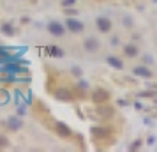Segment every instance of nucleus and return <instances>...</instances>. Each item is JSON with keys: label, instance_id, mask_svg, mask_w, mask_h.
Returning <instances> with one entry per match:
<instances>
[{"label": "nucleus", "instance_id": "obj_1", "mask_svg": "<svg viewBox=\"0 0 157 152\" xmlns=\"http://www.w3.org/2000/svg\"><path fill=\"white\" fill-rule=\"evenodd\" d=\"M92 101H94V104H104V103L109 101V94L104 88H97V90H94V94H92Z\"/></svg>", "mask_w": 157, "mask_h": 152}, {"label": "nucleus", "instance_id": "obj_2", "mask_svg": "<svg viewBox=\"0 0 157 152\" xmlns=\"http://www.w3.org/2000/svg\"><path fill=\"white\" fill-rule=\"evenodd\" d=\"M65 25H67V29L71 30L72 34H81L83 29H85V25L81 21H78V20H74V18H69V20L65 21Z\"/></svg>", "mask_w": 157, "mask_h": 152}, {"label": "nucleus", "instance_id": "obj_3", "mask_svg": "<svg viewBox=\"0 0 157 152\" xmlns=\"http://www.w3.org/2000/svg\"><path fill=\"white\" fill-rule=\"evenodd\" d=\"M95 106H97V110H95L97 117H101V119H111L113 117V110L106 106V103L104 104H95Z\"/></svg>", "mask_w": 157, "mask_h": 152}, {"label": "nucleus", "instance_id": "obj_4", "mask_svg": "<svg viewBox=\"0 0 157 152\" xmlns=\"http://www.w3.org/2000/svg\"><path fill=\"white\" fill-rule=\"evenodd\" d=\"M55 97L60 101H72V92L69 88H57L55 90Z\"/></svg>", "mask_w": 157, "mask_h": 152}, {"label": "nucleus", "instance_id": "obj_5", "mask_svg": "<svg viewBox=\"0 0 157 152\" xmlns=\"http://www.w3.org/2000/svg\"><path fill=\"white\" fill-rule=\"evenodd\" d=\"M48 30H50L51 36H57V37L64 36V27H62L58 21H51L50 25H48Z\"/></svg>", "mask_w": 157, "mask_h": 152}, {"label": "nucleus", "instance_id": "obj_6", "mask_svg": "<svg viewBox=\"0 0 157 152\" xmlns=\"http://www.w3.org/2000/svg\"><path fill=\"white\" fill-rule=\"evenodd\" d=\"M55 129H57L58 133V136H62V138H69L72 134V131L65 126L64 122H57V126H55Z\"/></svg>", "mask_w": 157, "mask_h": 152}, {"label": "nucleus", "instance_id": "obj_7", "mask_svg": "<svg viewBox=\"0 0 157 152\" xmlns=\"http://www.w3.org/2000/svg\"><path fill=\"white\" fill-rule=\"evenodd\" d=\"M97 29L101 32H109L111 30V21L108 18H97Z\"/></svg>", "mask_w": 157, "mask_h": 152}, {"label": "nucleus", "instance_id": "obj_8", "mask_svg": "<svg viewBox=\"0 0 157 152\" xmlns=\"http://www.w3.org/2000/svg\"><path fill=\"white\" fill-rule=\"evenodd\" d=\"M99 48V41L97 39H94V37H88L85 41V50L86 51H95Z\"/></svg>", "mask_w": 157, "mask_h": 152}, {"label": "nucleus", "instance_id": "obj_9", "mask_svg": "<svg viewBox=\"0 0 157 152\" xmlns=\"http://www.w3.org/2000/svg\"><path fill=\"white\" fill-rule=\"evenodd\" d=\"M21 119H18V117H11L7 120V127L9 129H20L21 127Z\"/></svg>", "mask_w": 157, "mask_h": 152}, {"label": "nucleus", "instance_id": "obj_10", "mask_svg": "<svg viewBox=\"0 0 157 152\" xmlns=\"http://www.w3.org/2000/svg\"><path fill=\"white\" fill-rule=\"evenodd\" d=\"M92 133L95 138H106L108 134H109V129H106V127H92Z\"/></svg>", "mask_w": 157, "mask_h": 152}, {"label": "nucleus", "instance_id": "obj_11", "mask_svg": "<svg viewBox=\"0 0 157 152\" xmlns=\"http://www.w3.org/2000/svg\"><path fill=\"white\" fill-rule=\"evenodd\" d=\"M134 74L141 76V78H152V71H150V69H147V67H136Z\"/></svg>", "mask_w": 157, "mask_h": 152}, {"label": "nucleus", "instance_id": "obj_12", "mask_svg": "<svg viewBox=\"0 0 157 152\" xmlns=\"http://www.w3.org/2000/svg\"><path fill=\"white\" fill-rule=\"evenodd\" d=\"M124 53H125L127 57H136V55H138V48H136L134 44H129V46L124 48Z\"/></svg>", "mask_w": 157, "mask_h": 152}, {"label": "nucleus", "instance_id": "obj_13", "mask_svg": "<svg viewBox=\"0 0 157 152\" xmlns=\"http://www.w3.org/2000/svg\"><path fill=\"white\" fill-rule=\"evenodd\" d=\"M108 64L113 65V67H117V69H122V67H124V64H122L120 58H115V57H108Z\"/></svg>", "mask_w": 157, "mask_h": 152}, {"label": "nucleus", "instance_id": "obj_14", "mask_svg": "<svg viewBox=\"0 0 157 152\" xmlns=\"http://www.w3.org/2000/svg\"><path fill=\"white\" fill-rule=\"evenodd\" d=\"M50 55L51 57H62V50H58L57 46H50Z\"/></svg>", "mask_w": 157, "mask_h": 152}, {"label": "nucleus", "instance_id": "obj_15", "mask_svg": "<svg viewBox=\"0 0 157 152\" xmlns=\"http://www.w3.org/2000/svg\"><path fill=\"white\" fill-rule=\"evenodd\" d=\"M2 30H4L7 36H13V27H11V25H7V23H6V25H2Z\"/></svg>", "mask_w": 157, "mask_h": 152}, {"label": "nucleus", "instance_id": "obj_16", "mask_svg": "<svg viewBox=\"0 0 157 152\" xmlns=\"http://www.w3.org/2000/svg\"><path fill=\"white\" fill-rule=\"evenodd\" d=\"M74 2H76V0H64L62 6H64V7H71V6H74Z\"/></svg>", "mask_w": 157, "mask_h": 152}, {"label": "nucleus", "instance_id": "obj_17", "mask_svg": "<svg viewBox=\"0 0 157 152\" xmlns=\"http://www.w3.org/2000/svg\"><path fill=\"white\" fill-rule=\"evenodd\" d=\"M140 145H141V142H134L132 147H131V150H138V149H140Z\"/></svg>", "mask_w": 157, "mask_h": 152}, {"label": "nucleus", "instance_id": "obj_18", "mask_svg": "<svg viewBox=\"0 0 157 152\" xmlns=\"http://www.w3.org/2000/svg\"><path fill=\"white\" fill-rule=\"evenodd\" d=\"M0 147H7V140L2 136H0Z\"/></svg>", "mask_w": 157, "mask_h": 152}]
</instances>
